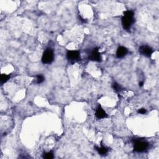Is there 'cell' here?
<instances>
[{"mask_svg": "<svg viewBox=\"0 0 159 159\" xmlns=\"http://www.w3.org/2000/svg\"><path fill=\"white\" fill-rule=\"evenodd\" d=\"M95 150H96L98 152V153L101 155H105L108 152V149L105 145H103L102 142L101 143L100 147L95 146Z\"/></svg>", "mask_w": 159, "mask_h": 159, "instance_id": "9", "label": "cell"}, {"mask_svg": "<svg viewBox=\"0 0 159 159\" xmlns=\"http://www.w3.org/2000/svg\"><path fill=\"white\" fill-rule=\"evenodd\" d=\"M134 12L131 10H128L124 12L121 18V23L123 28L125 30H129L134 23Z\"/></svg>", "mask_w": 159, "mask_h": 159, "instance_id": "1", "label": "cell"}, {"mask_svg": "<svg viewBox=\"0 0 159 159\" xmlns=\"http://www.w3.org/2000/svg\"><path fill=\"white\" fill-rule=\"evenodd\" d=\"M144 81H141V82L139 83V86H142L144 85Z\"/></svg>", "mask_w": 159, "mask_h": 159, "instance_id": "15", "label": "cell"}, {"mask_svg": "<svg viewBox=\"0 0 159 159\" xmlns=\"http://www.w3.org/2000/svg\"><path fill=\"white\" fill-rule=\"evenodd\" d=\"M128 54V49L124 46H120L116 50V57L117 58H122Z\"/></svg>", "mask_w": 159, "mask_h": 159, "instance_id": "8", "label": "cell"}, {"mask_svg": "<svg viewBox=\"0 0 159 159\" xmlns=\"http://www.w3.org/2000/svg\"><path fill=\"white\" fill-rule=\"evenodd\" d=\"M112 87L116 93H120L121 91L123 90V88L121 86V85L117 82H114L112 85Z\"/></svg>", "mask_w": 159, "mask_h": 159, "instance_id": "10", "label": "cell"}, {"mask_svg": "<svg viewBox=\"0 0 159 159\" xmlns=\"http://www.w3.org/2000/svg\"><path fill=\"white\" fill-rule=\"evenodd\" d=\"M44 80H45V77L42 74H39L36 77V81L37 84H41L43 83Z\"/></svg>", "mask_w": 159, "mask_h": 159, "instance_id": "13", "label": "cell"}, {"mask_svg": "<svg viewBox=\"0 0 159 159\" xmlns=\"http://www.w3.org/2000/svg\"><path fill=\"white\" fill-rule=\"evenodd\" d=\"M95 116L98 119H105L108 117L107 113L100 105H98L96 108V110H95Z\"/></svg>", "mask_w": 159, "mask_h": 159, "instance_id": "7", "label": "cell"}, {"mask_svg": "<svg viewBox=\"0 0 159 159\" xmlns=\"http://www.w3.org/2000/svg\"><path fill=\"white\" fill-rule=\"evenodd\" d=\"M133 147L135 152H145L149 147V143L144 139H134L133 140Z\"/></svg>", "mask_w": 159, "mask_h": 159, "instance_id": "2", "label": "cell"}, {"mask_svg": "<svg viewBox=\"0 0 159 159\" xmlns=\"http://www.w3.org/2000/svg\"><path fill=\"white\" fill-rule=\"evenodd\" d=\"M54 60V52L51 48L46 49L42 54L41 61L44 64H51Z\"/></svg>", "mask_w": 159, "mask_h": 159, "instance_id": "3", "label": "cell"}, {"mask_svg": "<svg viewBox=\"0 0 159 159\" xmlns=\"http://www.w3.org/2000/svg\"><path fill=\"white\" fill-rule=\"evenodd\" d=\"M88 58L93 62H100L101 61L102 58L100 52H99L98 48H94L89 54Z\"/></svg>", "mask_w": 159, "mask_h": 159, "instance_id": "5", "label": "cell"}, {"mask_svg": "<svg viewBox=\"0 0 159 159\" xmlns=\"http://www.w3.org/2000/svg\"><path fill=\"white\" fill-rule=\"evenodd\" d=\"M137 113L141 114H145L147 113V109L145 108H141L137 110Z\"/></svg>", "mask_w": 159, "mask_h": 159, "instance_id": "14", "label": "cell"}, {"mask_svg": "<svg viewBox=\"0 0 159 159\" xmlns=\"http://www.w3.org/2000/svg\"><path fill=\"white\" fill-rule=\"evenodd\" d=\"M66 57L72 63H75L80 60V52L78 50H67Z\"/></svg>", "mask_w": 159, "mask_h": 159, "instance_id": "4", "label": "cell"}, {"mask_svg": "<svg viewBox=\"0 0 159 159\" xmlns=\"http://www.w3.org/2000/svg\"><path fill=\"white\" fill-rule=\"evenodd\" d=\"M139 52L141 55H142L145 57L150 58V57H151L153 53V50L150 46L144 45L139 47Z\"/></svg>", "mask_w": 159, "mask_h": 159, "instance_id": "6", "label": "cell"}, {"mask_svg": "<svg viewBox=\"0 0 159 159\" xmlns=\"http://www.w3.org/2000/svg\"><path fill=\"white\" fill-rule=\"evenodd\" d=\"M42 157L46 159H52L54 158V155L52 151H50L48 152L44 153L42 155Z\"/></svg>", "mask_w": 159, "mask_h": 159, "instance_id": "12", "label": "cell"}, {"mask_svg": "<svg viewBox=\"0 0 159 159\" xmlns=\"http://www.w3.org/2000/svg\"><path fill=\"white\" fill-rule=\"evenodd\" d=\"M10 78V75H6V74H2L1 77H0V82L1 84L3 85L5 83H6Z\"/></svg>", "mask_w": 159, "mask_h": 159, "instance_id": "11", "label": "cell"}]
</instances>
